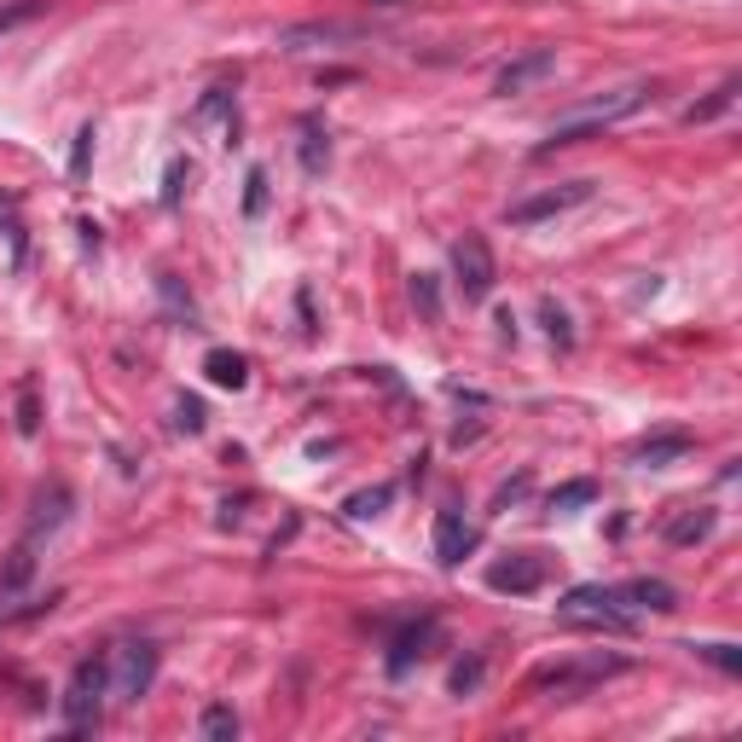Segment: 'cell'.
<instances>
[{
  "mask_svg": "<svg viewBox=\"0 0 742 742\" xmlns=\"http://www.w3.org/2000/svg\"><path fill=\"white\" fill-rule=\"evenodd\" d=\"M644 99H649V82H626V87H610V94H598V99H587V105H574L569 117H557V122H551V133L539 140V157L557 151V146H580L587 133L610 128V122H621V117H633V110H638Z\"/></svg>",
  "mask_w": 742,
  "mask_h": 742,
  "instance_id": "6da1fadb",
  "label": "cell"
},
{
  "mask_svg": "<svg viewBox=\"0 0 742 742\" xmlns=\"http://www.w3.org/2000/svg\"><path fill=\"white\" fill-rule=\"evenodd\" d=\"M105 690H110V662H105V656L76 662V673H71V696H64V719H71V731H94V725H99Z\"/></svg>",
  "mask_w": 742,
  "mask_h": 742,
  "instance_id": "7a4b0ae2",
  "label": "cell"
},
{
  "mask_svg": "<svg viewBox=\"0 0 742 742\" xmlns=\"http://www.w3.org/2000/svg\"><path fill=\"white\" fill-rule=\"evenodd\" d=\"M105 662H110V696H117V702H140L157 679V649L151 644H117Z\"/></svg>",
  "mask_w": 742,
  "mask_h": 742,
  "instance_id": "3957f363",
  "label": "cell"
},
{
  "mask_svg": "<svg viewBox=\"0 0 742 742\" xmlns=\"http://www.w3.org/2000/svg\"><path fill=\"white\" fill-rule=\"evenodd\" d=\"M453 273L464 284V302H487L493 297V250H487V238L464 233L453 244Z\"/></svg>",
  "mask_w": 742,
  "mask_h": 742,
  "instance_id": "277c9868",
  "label": "cell"
},
{
  "mask_svg": "<svg viewBox=\"0 0 742 742\" xmlns=\"http://www.w3.org/2000/svg\"><path fill=\"white\" fill-rule=\"evenodd\" d=\"M587 197H592V180H569V186H551V192H539V197H523V204H510V227H534V221L563 215L574 204H587Z\"/></svg>",
  "mask_w": 742,
  "mask_h": 742,
  "instance_id": "5b68a950",
  "label": "cell"
},
{
  "mask_svg": "<svg viewBox=\"0 0 742 742\" xmlns=\"http://www.w3.org/2000/svg\"><path fill=\"white\" fill-rule=\"evenodd\" d=\"M551 71H557V53H551V47H534V53H523V58L505 64L499 82H493V94H505V99H510V94H528V87L546 82Z\"/></svg>",
  "mask_w": 742,
  "mask_h": 742,
  "instance_id": "8992f818",
  "label": "cell"
},
{
  "mask_svg": "<svg viewBox=\"0 0 742 742\" xmlns=\"http://www.w3.org/2000/svg\"><path fill=\"white\" fill-rule=\"evenodd\" d=\"M487 587L493 592H539L546 587V557L539 551H523V557H510V563H493V574H487Z\"/></svg>",
  "mask_w": 742,
  "mask_h": 742,
  "instance_id": "52a82bcc",
  "label": "cell"
},
{
  "mask_svg": "<svg viewBox=\"0 0 742 742\" xmlns=\"http://www.w3.org/2000/svg\"><path fill=\"white\" fill-rule=\"evenodd\" d=\"M470 546H476V528H470L459 510H441L435 516V563L441 569H459Z\"/></svg>",
  "mask_w": 742,
  "mask_h": 742,
  "instance_id": "ba28073f",
  "label": "cell"
},
{
  "mask_svg": "<svg viewBox=\"0 0 742 742\" xmlns=\"http://www.w3.org/2000/svg\"><path fill=\"white\" fill-rule=\"evenodd\" d=\"M354 35H359L354 24L325 18V24H290V30H279V47L284 53H308V47H336V41H354Z\"/></svg>",
  "mask_w": 742,
  "mask_h": 742,
  "instance_id": "9c48e42d",
  "label": "cell"
},
{
  "mask_svg": "<svg viewBox=\"0 0 742 742\" xmlns=\"http://www.w3.org/2000/svg\"><path fill=\"white\" fill-rule=\"evenodd\" d=\"M204 372H209V384H221V389H244V384H250V359L233 354V348H209Z\"/></svg>",
  "mask_w": 742,
  "mask_h": 742,
  "instance_id": "30bf717a",
  "label": "cell"
},
{
  "mask_svg": "<svg viewBox=\"0 0 742 742\" xmlns=\"http://www.w3.org/2000/svg\"><path fill=\"white\" fill-rule=\"evenodd\" d=\"M662 534H667V546H696V539H708V534H713V510H708V505H690V510L673 516V523H667Z\"/></svg>",
  "mask_w": 742,
  "mask_h": 742,
  "instance_id": "8fae6325",
  "label": "cell"
},
{
  "mask_svg": "<svg viewBox=\"0 0 742 742\" xmlns=\"http://www.w3.org/2000/svg\"><path fill=\"white\" fill-rule=\"evenodd\" d=\"M621 662H580V667H551V673H539V690H574V685H587V679H603V673H615Z\"/></svg>",
  "mask_w": 742,
  "mask_h": 742,
  "instance_id": "7c38bea8",
  "label": "cell"
},
{
  "mask_svg": "<svg viewBox=\"0 0 742 742\" xmlns=\"http://www.w3.org/2000/svg\"><path fill=\"white\" fill-rule=\"evenodd\" d=\"M435 638V621H418V626H407V633L395 638V656H389V673H407L418 656H423V644Z\"/></svg>",
  "mask_w": 742,
  "mask_h": 742,
  "instance_id": "4fadbf2b",
  "label": "cell"
},
{
  "mask_svg": "<svg viewBox=\"0 0 742 742\" xmlns=\"http://www.w3.org/2000/svg\"><path fill=\"white\" fill-rule=\"evenodd\" d=\"M736 94H742V82H736V76H725V82H719L702 105H690V110H685V122H713V117H725V110L736 105Z\"/></svg>",
  "mask_w": 742,
  "mask_h": 742,
  "instance_id": "5bb4252c",
  "label": "cell"
},
{
  "mask_svg": "<svg viewBox=\"0 0 742 742\" xmlns=\"http://www.w3.org/2000/svg\"><path fill=\"white\" fill-rule=\"evenodd\" d=\"M64 510H71V493H64V487H53V493H41V499H35V516H30V539H41V534H53V528L64 523Z\"/></svg>",
  "mask_w": 742,
  "mask_h": 742,
  "instance_id": "9a60e30c",
  "label": "cell"
},
{
  "mask_svg": "<svg viewBox=\"0 0 742 742\" xmlns=\"http://www.w3.org/2000/svg\"><path fill=\"white\" fill-rule=\"evenodd\" d=\"M690 453V435H656V441H638L633 447V464H673Z\"/></svg>",
  "mask_w": 742,
  "mask_h": 742,
  "instance_id": "2e32d148",
  "label": "cell"
},
{
  "mask_svg": "<svg viewBox=\"0 0 742 742\" xmlns=\"http://www.w3.org/2000/svg\"><path fill=\"white\" fill-rule=\"evenodd\" d=\"M325 163H331V140H325L320 122H308L302 128V169L308 174H325Z\"/></svg>",
  "mask_w": 742,
  "mask_h": 742,
  "instance_id": "e0dca14e",
  "label": "cell"
},
{
  "mask_svg": "<svg viewBox=\"0 0 742 742\" xmlns=\"http://www.w3.org/2000/svg\"><path fill=\"white\" fill-rule=\"evenodd\" d=\"M389 499H395V487H366V493H354V499H348L343 510L354 516V523H366V516H377Z\"/></svg>",
  "mask_w": 742,
  "mask_h": 742,
  "instance_id": "ac0fdd59",
  "label": "cell"
},
{
  "mask_svg": "<svg viewBox=\"0 0 742 742\" xmlns=\"http://www.w3.org/2000/svg\"><path fill=\"white\" fill-rule=\"evenodd\" d=\"M41 12H47V0H7V7H0V35L30 24V18H41Z\"/></svg>",
  "mask_w": 742,
  "mask_h": 742,
  "instance_id": "d6986e66",
  "label": "cell"
},
{
  "mask_svg": "<svg viewBox=\"0 0 742 742\" xmlns=\"http://www.w3.org/2000/svg\"><path fill=\"white\" fill-rule=\"evenodd\" d=\"M204 736H215V742H227V736H238V713L233 708H204Z\"/></svg>",
  "mask_w": 742,
  "mask_h": 742,
  "instance_id": "ffe728a7",
  "label": "cell"
},
{
  "mask_svg": "<svg viewBox=\"0 0 742 742\" xmlns=\"http://www.w3.org/2000/svg\"><path fill=\"white\" fill-rule=\"evenodd\" d=\"M598 499V487L592 482H563L551 493V510H574V505H592Z\"/></svg>",
  "mask_w": 742,
  "mask_h": 742,
  "instance_id": "44dd1931",
  "label": "cell"
},
{
  "mask_svg": "<svg viewBox=\"0 0 742 742\" xmlns=\"http://www.w3.org/2000/svg\"><path fill=\"white\" fill-rule=\"evenodd\" d=\"M412 302L423 308V320H435V313H441V297H435V279L430 273H412Z\"/></svg>",
  "mask_w": 742,
  "mask_h": 742,
  "instance_id": "7402d4cb",
  "label": "cell"
},
{
  "mask_svg": "<svg viewBox=\"0 0 742 742\" xmlns=\"http://www.w3.org/2000/svg\"><path fill=\"white\" fill-rule=\"evenodd\" d=\"M696 656H708L713 667H725V673H742V649L736 644H696Z\"/></svg>",
  "mask_w": 742,
  "mask_h": 742,
  "instance_id": "603a6c76",
  "label": "cell"
},
{
  "mask_svg": "<svg viewBox=\"0 0 742 742\" xmlns=\"http://www.w3.org/2000/svg\"><path fill=\"white\" fill-rule=\"evenodd\" d=\"M186 180H192V163H186V157H174V163H169V180H163V204H180Z\"/></svg>",
  "mask_w": 742,
  "mask_h": 742,
  "instance_id": "cb8c5ba5",
  "label": "cell"
},
{
  "mask_svg": "<svg viewBox=\"0 0 742 742\" xmlns=\"http://www.w3.org/2000/svg\"><path fill=\"white\" fill-rule=\"evenodd\" d=\"M174 423H180V430H186V435H197V430H204V400L180 395V407H174Z\"/></svg>",
  "mask_w": 742,
  "mask_h": 742,
  "instance_id": "d4e9b609",
  "label": "cell"
},
{
  "mask_svg": "<svg viewBox=\"0 0 742 742\" xmlns=\"http://www.w3.org/2000/svg\"><path fill=\"white\" fill-rule=\"evenodd\" d=\"M539 313H546V331H551V343H574V331H569V313L563 308H557V302H546V308H539Z\"/></svg>",
  "mask_w": 742,
  "mask_h": 742,
  "instance_id": "484cf974",
  "label": "cell"
},
{
  "mask_svg": "<svg viewBox=\"0 0 742 742\" xmlns=\"http://www.w3.org/2000/svg\"><path fill=\"white\" fill-rule=\"evenodd\" d=\"M87 163H94V128H82V133H76V151H71V174L82 180V174H87Z\"/></svg>",
  "mask_w": 742,
  "mask_h": 742,
  "instance_id": "4316f807",
  "label": "cell"
},
{
  "mask_svg": "<svg viewBox=\"0 0 742 742\" xmlns=\"http://www.w3.org/2000/svg\"><path fill=\"white\" fill-rule=\"evenodd\" d=\"M244 209H250V215L267 209V174H261V169H250V192H244Z\"/></svg>",
  "mask_w": 742,
  "mask_h": 742,
  "instance_id": "83f0119b",
  "label": "cell"
},
{
  "mask_svg": "<svg viewBox=\"0 0 742 742\" xmlns=\"http://www.w3.org/2000/svg\"><path fill=\"white\" fill-rule=\"evenodd\" d=\"M476 685H482V662H459L453 667V690L464 696V690H476Z\"/></svg>",
  "mask_w": 742,
  "mask_h": 742,
  "instance_id": "f1b7e54d",
  "label": "cell"
},
{
  "mask_svg": "<svg viewBox=\"0 0 742 742\" xmlns=\"http://www.w3.org/2000/svg\"><path fill=\"white\" fill-rule=\"evenodd\" d=\"M35 423H41V418H35V395L24 389V400H18V430H24V435H35Z\"/></svg>",
  "mask_w": 742,
  "mask_h": 742,
  "instance_id": "f546056e",
  "label": "cell"
}]
</instances>
